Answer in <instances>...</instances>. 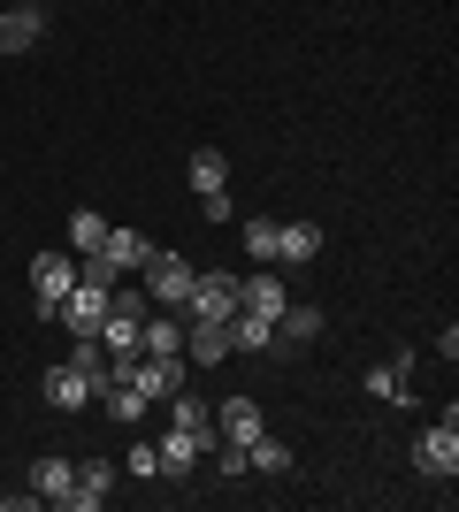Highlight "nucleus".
I'll use <instances>...</instances> for the list:
<instances>
[{
    "label": "nucleus",
    "mask_w": 459,
    "mask_h": 512,
    "mask_svg": "<svg viewBox=\"0 0 459 512\" xmlns=\"http://www.w3.org/2000/svg\"><path fill=\"white\" fill-rule=\"evenodd\" d=\"M123 474H138V482H153V474H161V451H153V444H131V459H123Z\"/></svg>",
    "instance_id": "obj_22"
},
{
    "label": "nucleus",
    "mask_w": 459,
    "mask_h": 512,
    "mask_svg": "<svg viewBox=\"0 0 459 512\" xmlns=\"http://www.w3.org/2000/svg\"><path fill=\"white\" fill-rule=\"evenodd\" d=\"M192 260L184 253H153L146 268H138V291H146V306H169V314H184V299H192Z\"/></svg>",
    "instance_id": "obj_1"
},
{
    "label": "nucleus",
    "mask_w": 459,
    "mask_h": 512,
    "mask_svg": "<svg viewBox=\"0 0 459 512\" xmlns=\"http://www.w3.org/2000/svg\"><path fill=\"white\" fill-rule=\"evenodd\" d=\"M169 413H176V428H192L199 444L215 451V406H207V398H192V390H176V398H169Z\"/></svg>",
    "instance_id": "obj_15"
},
{
    "label": "nucleus",
    "mask_w": 459,
    "mask_h": 512,
    "mask_svg": "<svg viewBox=\"0 0 459 512\" xmlns=\"http://www.w3.org/2000/svg\"><path fill=\"white\" fill-rule=\"evenodd\" d=\"M368 398H391V406H406V360L368 367Z\"/></svg>",
    "instance_id": "obj_20"
},
{
    "label": "nucleus",
    "mask_w": 459,
    "mask_h": 512,
    "mask_svg": "<svg viewBox=\"0 0 459 512\" xmlns=\"http://www.w3.org/2000/svg\"><path fill=\"white\" fill-rule=\"evenodd\" d=\"M230 360V321H184V367H222Z\"/></svg>",
    "instance_id": "obj_8"
},
{
    "label": "nucleus",
    "mask_w": 459,
    "mask_h": 512,
    "mask_svg": "<svg viewBox=\"0 0 459 512\" xmlns=\"http://www.w3.org/2000/svg\"><path fill=\"white\" fill-rule=\"evenodd\" d=\"M199 214H207V222H230V192H199Z\"/></svg>",
    "instance_id": "obj_24"
},
{
    "label": "nucleus",
    "mask_w": 459,
    "mask_h": 512,
    "mask_svg": "<svg viewBox=\"0 0 459 512\" xmlns=\"http://www.w3.org/2000/svg\"><path fill=\"white\" fill-rule=\"evenodd\" d=\"M192 192H230V153L222 146H192Z\"/></svg>",
    "instance_id": "obj_16"
},
{
    "label": "nucleus",
    "mask_w": 459,
    "mask_h": 512,
    "mask_svg": "<svg viewBox=\"0 0 459 512\" xmlns=\"http://www.w3.org/2000/svg\"><path fill=\"white\" fill-rule=\"evenodd\" d=\"M291 306V283L276 276V260L268 268H253V276H238V314H261V321H276Z\"/></svg>",
    "instance_id": "obj_4"
},
{
    "label": "nucleus",
    "mask_w": 459,
    "mask_h": 512,
    "mask_svg": "<svg viewBox=\"0 0 459 512\" xmlns=\"http://www.w3.org/2000/svg\"><path fill=\"white\" fill-rule=\"evenodd\" d=\"M23 482L39 490V505H62V512H69V490H77V459H62V451H39Z\"/></svg>",
    "instance_id": "obj_7"
},
{
    "label": "nucleus",
    "mask_w": 459,
    "mask_h": 512,
    "mask_svg": "<svg viewBox=\"0 0 459 512\" xmlns=\"http://www.w3.org/2000/svg\"><path fill=\"white\" fill-rule=\"evenodd\" d=\"M215 467L222 474H245V444H222V436H215Z\"/></svg>",
    "instance_id": "obj_23"
},
{
    "label": "nucleus",
    "mask_w": 459,
    "mask_h": 512,
    "mask_svg": "<svg viewBox=\"0 0 459 512\" xmlns=\"http://www.w3.org/2000/svg\"><path fill=\"white\" fill-rule=\"evenodd\" d=\"M153 451H161V474H192V467H199V451H207V444H199L192 428H169V436H161Z\"/></svg>",
    "instance_id": "obj_17"
},
{
    "label": "nucleus",
    "mask_w": 459,
    "mask_h": 512,
    "mask_svg": "<svg viewBox=\"0 0 459 512\" xmlns=\"http://www.w3.org/2000/svg\"><path fill=\"white\" fill-rule=\"evenodd\" d=\"M100 237H108V214H92V207H77L69 214V253L85 260V253H100Z\"/></svg>",
    "instance_id": "obj_18"
},
{
    "label": "nucleus",
    "mask_w": 459,
    "mask_h": 512,
    "mask_svg": "<svg viewBox=\"0 0 459 512\" xmlns=\"http://www.w3.org/2000/svg\"><path fill=\"white\" fill-rule=\"evenodd\" d=\"M39 398H46V406H54V413H85V406H92V383H85V375H77V367H46Z\"/></svg>",
    "instance_id": "obj_12"
},
{
    "label": "nucleus",
    "mask_w": 459,
    "mask_h": 512,
    "mask_svg": "<svg viewBox=\"0 0 459 512\" xmlns=\"http://www.w3.org/2000/svg\"><path fill=\"white\" fill-rule=\"evenodd\" d=\"M115 474L123 467H108V459H85V467H77V490H69V512H100L115 497Z\"/></svg>",
    "instance_id": "obj_11"
},
{
    "label": "nucleus",
    "mask_w": 459,
    "mask_h": 512,
    "mask_svg": "<svg viewBox=\"0 0 459 512\" xmlns=\"http://www.w3.org/2000/svg\"><path fill=\"white\" fill-rule=\"evenodd\" d=\"M276 260H284V268L322 260V230H314V222H276Z\"/></svg>",
    "instance_id": "obj_13"
},
{
    "label": "nucleus",
    "mask_w": 459,
    "mask_h": 512,
    "mask_svg": "<svg viewBox=\"0 0 459 512\" xmlns=\"http://www.w3.org/2000/svg\"><path fill=\"white\" fill-rule=\"evenodd\" d=\"M100 406H108V413H115V421H123V428H138V421H146V398H138L131 383H115L108 398H100Z\"/></svg>",
    "instance_id": "obj_21"
},
{
    "label": "nucleus",
    "mask_w": 459,
    "mask_h": 512,
    "mask_svg": "<svg viewBox=\"0 0 459 512\" xmlns=\"http://www.w3.org/2000/svg\"><path fill=\"white\" fill-rule=\"evenodd\" d=\"M238 237H245V253L261 260V268H268V260H276V222H268V214H253V222H238Z\"/></svg>",
    "instance_id": "obj_19"
},
{
    "label": "nucleus",
    "mask_w": 459,
    "mask_h": 512,
    "mask_svg": "<svg viewBox=\"0 0 459 512\" xmlns=\"http://www.w3.org/2000/svg\"><path fill=\"white\" fill-rule=\"evenodd\" d=\"M230 314H238V276H192L184 321H230Z\"/></svg>",
    "instance_id": "obj_6"
},
{
    "label": "nucleus",
    "mask_w": 459,
    "mask_h": 512,
    "mask_svg": "<svg viewBox=\"0 0 459 512\" xmlns=\"http://www.w3.org/2000/svg\"><path fill=\"white\" fill-rule=\"evenodd\" d=\"M291 467H299V459H291L284 436H268V428H261V436L245 444V474H291Z\"/></svg>",
    "instance_id": "obj_14"
},
{
    "label": "nucleus",
    "mask_w": 459,
    "mask_h": 512,
    "mask_svg": "<svg viewBox=\"0 0 459 512\" xmlns=\"http://www.w3.org/2000/svg\"><path fill=\"white\" fill-rule=\"evenodd\" d=\"M69 291H77V253H39L31 260V299H39V314H54Z\"/></svg>",
    "instance_id": "obj_3"
},
{
    "label": "nucleus",
    "mask_w": 459,
    "mask_h": 512,
    "mask_svg": "<svg viewBox=\"0 0 459 512\" xmlns=\"http://www.w3.org/2000/svg\"><path fill=\"white\" fill-rule=\"evenodd\" d=\"M261 428H268V421H261V398H245V390L215 406V436H222V444H253Z\"/></svg>",
    "instance_id": "obj_9"
},
{
    "label": "nucleus",
    "mask_w": 459,
    "mask_h": 512,
    "mask_svg": "<svg viewBox=\"0 0 459 512\" xmlns=\"http://www.w3.org/2000/svg\"><path fill=\"white\" fill-rule=\"evenodd\" d=\"M153 253H161V245H146L138 230H115V222H108V237H100V260H108L115 276H138V268H146Z\"/></svg>",
    "instance_id": "obj_10"
},
{
    "label": "nucleus",
    "mask_w": 459,
    "mask_h": 512,
    "mask_svg": "<svg viewBox=\"0 0 459 512\" xmlns=\"http://www.w3.org/2000/svg\"><path fill=\"white\" fill-rule=\"evenodd\" d=\"M414 467L429 474V482H452V474H459V413H444L437 428H421V436H414Z\"/></svg>",
    "instance_id": "obj_2"
},
{
    "label": "nucleus",
    "mask_w": 459,
    "mask_h": 512,
    "mask_svg": "<svg viewBox=\"0 0 459 512\" xmlns=\"http://www.w3.org/2000/svg\"><path fill=\"white\" fill-rule=\"evenodd\" d=\"M39 39H46V8L39 0H8V8H0V54L16 62V54H31Z\"/></svg>",
    "instance_id": "obj_5"
}]
</instances>
